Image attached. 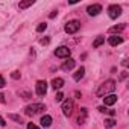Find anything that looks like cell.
I'll list each match as a JSON object with an SVG mask.
<instances>
[{
    "label": "cell",
    "mask_w": 129,
    "mask_h": 129,
    "mask_svg": "<svg viewBox=\"0 0 129 129\" xmlns=\"http://www.w3.org/2000/svg\"><path fill=\"white\" fill-rule=\"evenodd\" d=\"M114 90H115V81L109 79V81L103 82L102 85H99V88L96 90V96H97V97H103L105 94H108V93H112Z\"/></svg>",
    "instance_id": "obj_1"
},
{
    "label": "cell",
    "mask_w": 129,
    "mask_h": 129,
    "mask_svg": "<svg viewBox=\"0 0 129 129\" xmlns=\"http://www.w3.org/2000/svg\"><path fill=\"white\" fill-rule=\"evenodd\" d=\"M43 109H46L43 103H32V105H29V106H26V108H24V114L30 117V115H35V114L41 112Z\"/></svg>",
    "instance_id": "obj_2"
},
{
    "label": "cell",
    "mask_w": 129,
    "mask_h": 129,
    "mask_svg": "<svg viewBox=\"0 0 129 129\" xmlns=\"http://www.w3.org/2000/svg\"><path fill=\"white\" fill-rule=\"evenodd\" d=\"M73 108H75V102L72 99H67L66 102L62 103V114L66 117H70L73 114Z\"/></svg>",
    "instance_id": "obj_3"
},
{
    "label": "cell",
    "mask_w": 129,
    "mask_h": 129,
    "mask_svg": "<svg viewBox=\"0 0 129 129\" xmlns=\"http://www.w3.org/2000/svg\"><path fill=\"white\" fill-rule=\"evenodd\" d=\"M66 32L67 34H76L79 29H81V21H78V20H72V21H69L67 24H66Z\"/></svg>",
    "instance_id": "obj_4"
},
{
    "label": "cell",
    "mask_w": 129,
    "mask_h": 129,
    "mask_svg": "<svg viewBox=\"0 0 129 129\" xmlns=\"http://www.w3.org/2000/svg\"><path fill=\"white\" fill-rule=\"evenodd\" d=\"M108 14H109V18L115 20L117 17H120V14H121V8H120L118 5H111V6L108 8Z\"/></svg>",
    "instance_id": "obj_5"
},
{
    "label": "cell",
    "mask_w": 129,
    "mask_h": 129,
    "mask_svg": "<svg viewBox=\"0 0 129 129\" xmlns=\"http://www.w3.org/2000/svg\"><path fill=\"white\" fill-rule=\"evenodd\" d=\"M70 49L69 47H66V46H61V47H58L56 50H55V55L58 56V58H69L70 56Z\"/></svg>",
    "instance_id": "obj_6"
},
{
    "label": "cell",
    "mask_w": 129,
    "mask_h": 129,
    "mask_svg": "<svg viewBox=\"0 0 129 129\" xmlns=\"http://www.w3.org/2000/svg\"><path fill=\"white\" fill-rule=\"evenodd\" d=\"M35 87H37V94L38 96H44L47 93V82L46 81H38Z\"/></svg>",
    "instance_id": "obj_7"
},
{
    "label": "cell",
    "mask_w": 129,
    "mask_h": 129,
    "mask_svg": "<svg viewBox=\"0 0 129 129\" xmlns=\"http://www.w3.org/2000/svg\"><path fill=\"white\" fill-rule=\"evenodd\" d=\"M87 12H88L90 15H97L99 12H102V6H100V5H90V6L87 8Z\"/></svg>",
    "instance_id": "obj_8"
},
{
    "label": "cell",
    "mask_w": 129,
    "mask_h": 129,
    "mask_svg": "<svg viewBox=\"0 0 129 129\" xmlns=\"http://www.w3.org/2000/svg\"><path fill=\"white\" fill-rule=\"evenodd\" d=\"M117 102V96L115 94H109V96H105L103 97V103L106 105V106H111V105H114Z\"/></svg>",
    "instance_id": "obj_9"
},
{
    "label": "cell",
    "mask_w": 129,
    "mask_h": 129,
    "mask_svg": "<svg viewBox=\"0 0 129 129\" xmlns=\"http://www.w3.org/2000/svg\"><path fill=\"white\" fill-rule=\"evenodd\" d=\"M75 64H76V62H75V59H67V61L61 66V69H62L64 72H69V70H72V69L75 67Z\"/></svg>",
    "instance_id": "obj_10"
},
{
    "label": "cell",
    "mask_w": 129,
    "mask_h": 129,
    "mask_svg": "<svg viewBox=\"0 0 129 129\" xmlns=\"http://www.w3.org/2000/svg\"><path fill=\"white\" fill-rule=\"evenodd\" d=\"M108 43H109V44L114 47V46H118V44H121V43H123V38H121V37H117V35H114V37H109Z\"/></svg>",
    "instance_id": "obj_11"
},
{
    "label": "cell",
    "mask_w": 129,
    "mask_h": 129,
    "mask_svg": "<svg viewBox=\"0 0 129 129\" xmlns=\"http://www.w3.org/2000/svg\"><path fill=\"white\" fill-rule=\"evenodd\" d=\"M52 87H53L55 90L62 88V87H64V79H61V78H55V79L52 81Z\"/></svg>",
    "instance_id": "obj_12"
},
{
    "label": "cell",
    "mask_w": 129,
    "mask_h": 129,
    "mask_svg": "<svg viewBox=\"0 0 129 129\" xmlns=\"http://www.w3.org/2000/svg\"><path fill=\"white\" fill-rule=\"evenodd\" d=\"M87 114H88V112H87V109H85V108H81V114L78 115V123H79V124H82V123L85 121Z\"/></svg>",
    "instance_id": "obj_13"
},
{
    "label": "cell",
    "mask_w": 129,
    "mask_h": 129,
    "mask_svg": "<svg viewBox=\"0 0 129 129\" xmlns=\"http://www.w3.org/2000/svg\"><path fill=\"white\" fill-rule=\"evenodd\" d=\"M84 73H85V69H84V67H79V69H78V72L75 73L73 79H75V81H81V79L84 78Z\"/></svg>",
    "instance_id": "obj_14"
},
{
    "label": "cell",
    "mask_w": 129,
    "mask_h": 129,
    "mask_svg": "<svg viewBox=\"0 0 129 129\" xmlns=\"http://www.w3.org/2000/svg\"><path fill=\"white\" fill-rule=\"evenodd\" d=\"M41 124H43L44 127H49V126L52 124V117H50V115H43V118H41Z\"/></svg>",
    "instance_id": "obj_15"
},
{
    "label": "cell",
    "mask_w": 129,
    "mask_h": 129,
    "mask_svg": "<svg viewBox=\"0 0 129 129\" xmlns=\"http://www.w3.org/2000/svg\"><path fill=\"white\" fill-rule=\"evenodd\" d=\"M32 5H34V0H27V2H20L18 8H20V9H26V8H29V6H32Z\"/></svg>",
    "instance_id": "obj_16"
},
{
    "label": "cell",
    "mask_w": 129,
    "mask_h": 129,
    "mask_svg": "<svg viewBox=\"0 0 129 129\" xmlns=\"http://www.w3.org/2000/svg\"><path fill=\"white\" fill-rule=\"evenodd\" d=\"M103 43H105V37H97V38H96V41L93 43V47H94V49H97V47H99L100 44H103Z\"/></svg>",
    "instance_id": "obj_17"
},
{
    "label": "cell",
    "mask_w": 129,
    "mask_h": 129,
    "mask_svg": "<svg viewBox=\"0 0 129 129\" xmlns=\"http://www.w3.org/2000/svg\"><path fill=\"white\" fill-rule=\"evenodd\" d=\"M18 94H20V97H23V99H30V97H32V94H30L27 90H20Z\"/></svg>",
    "instance_id": "obj_18"
},
{
    "label": "cell",
    "mask_w": 129,
    "mask_h": 129,
    "mask_svg": "<svg viewBox=\"0 0 129 129\" xmlns=\"http://www.w3.org/2000/svg\"><path fill=\"white\" fill-rule=\"evenodd\" d=\"M8 117H9V118H11V120H14V121H15V123H20V124H21V123H23V118H21V117H20V115H17V114H9V115H8Z\"/></svg>",
    "instance_id": "obj_19"
},
{
    "label": "cell",
    "mask_w": 129,
    "mask_h": 129,
    "mask_svg": "<svg viewBox=\"0 0 129 129\" xmlns=\"http://www.w3.org/2000/svg\"><path fill=\"white\" fill-rule=\"evenodd\" d=\"M124 27H126L124 24H118V26H112V27L109 29V32H111V34H112V32H121V30H123Z\"/></svg>",
    "instance_id": "obj_20"
},
{
    "label": "cell",
    "mask_w": 129,
    "mask_h": 129,
    "mask_svg": "<svg viewBox=\"0 0 129 129\" xmlns=\"http://www.w3.org/2000/svg\"><path fill=\"white\" fill-rule=\"evenodd\" d=\"M112 126H115V120L106 118V120H105V127H112Z\"/></svg>",
    "instance_id": "obj_21"
},
{
    "label": "cell",
    "mask_w": 129,
    "mask_h": 129,
    "mask_svg": "<svg viewBox=\"0 0 129 129\" xmlns=\"http://www.w3.org/2000/svg\"><path fill=\"white\" fill-rule=\"evenodd\" d=\"M46 29H47V24H46V23H41V24L37 27V32H43V30H46Z\"/></svg>",
    "instance_id": "obj_22"
},
{
    "label": "cell",
    "mask_w": 129,
    "mask_h": 129,
    "mask_svg": "<svg viewBox=\"0 0 129 129\" xmlns=\"http://www.w3.org/2000/svg\"><path fill=\"white\" fill-rule=\"evenodd\" d=\"M20 76H21L20 72H12V73H11V78H12V79H20Z\"/></svg>",
    "instance_id": "obj_23"
},
{
    "label": "cell",
    "mask_w": 129,
    "mask_h": 129,
    "mask_svg": "<svg viewBox=\"0 0 129 129\" xmlns=\"http://www.w3.org/2000/svg\"><path fill=\"white\" fill-rule=\"evenodd\" d=\"M62 99H64V94H62V93H58V94H56V102H61Z\"/></svg>",
    "instance_id": "obj_24"
},
{
    "label": "cell",
    "mask_w": 129,
    "mask_h": 129,
    "mask_svg": "<svg viewBox=\"0 0 129 129\" xmlns=\"http://www.w3.org/2000/svg\"><path fill=\"white\" fill-rule=\"evenodd\" d=\"M6 85V82H5V79H3V76H0V88H3Z\"/></svg>",
    "instance_id": "obj_25"
},
{
    "label": "cell",
    "mask_w": 129,
    "mask_h": 129,
    "mask_svg": "<svg viewBox=\"0 0 129 129\" xmlns=\"http://www.w3.org/2000/svg\"><path fill=\"white\" fill-rule=\"evenodd\" d=\"M27 129H40V127H38L37 124H34V123H29V124H27Z\"/></svg>",
    "instance_id": "obj_26"
},
{
    "label": "cell",
    "mask_w": 129,
    "mask_h": 129,
    "mask_svg": "<svg viewBox=\"0 0 129 129\" xmlns=\"http://www.w3.org/2000/svg\"><path fill=\"white\" fill-rule=\"evenodd\" d=\"M126 76H127V72H121V75H120V81L126 79Z\"/></svg>",
    "instance_id": "obj_27"
},
{
    "label": "cell",
    "mask_w": 129,
    "mask_h": 129,
    "mask_svg": "<svg viewBox=\"0 0 129 129\" xmlns=\"http://www.w3.org/2000/svg\"><path fill=\"white\" fill-rule=\"evenodd\" d=\"M40 43H41V44H49V38H41Z\"/></svg>",
    "instance_id": "obj_28"
},
{
    "label": "cell",
    "mask_w": 129,
    "mask_h": 129,
    "mask_svg": "<svg viewBox=\"0 0 129 129\" xmlns=\"http://www.w3.org/2000/svg\"><path fill=\"white\" fill-rule=\"evenodd\" d=\"M97 109H99V111H100V112H106V108H105V106H99V108H97Z\"/></svg>",
    "instance_id": "obj_29"
},
{
    "label": "cell",
    "mask_w": 129,
    "mask_h": 129,
    "mask_svg": "<svg viewBox=\"0 0 129 129\" xmlns=\"http://www.w3.org/2000/svg\"><path fill=\"white\" fill-rule=\"evenodd\" d=\"M0 102H2V103H5V102H6V100H5V96H3L2 93H0Z\"/></svg>",
    "instance_id": "obj_30"
},
{
    "label": "cell",
    "mask_w": 129,
    "mask_h": 129,
    "mask_svg": "<svg viewBox=\"0 0 129 129\" xmlns=\"http://www.w3.org/2000/svg\"><path fill=\"white\" fill-rule=\"evenodd\" d=\"M5 124H6V121H5L2 117H0V126H5Z\"/></svg>",
    "instance_id": "obj_31"
}]
</instances>
